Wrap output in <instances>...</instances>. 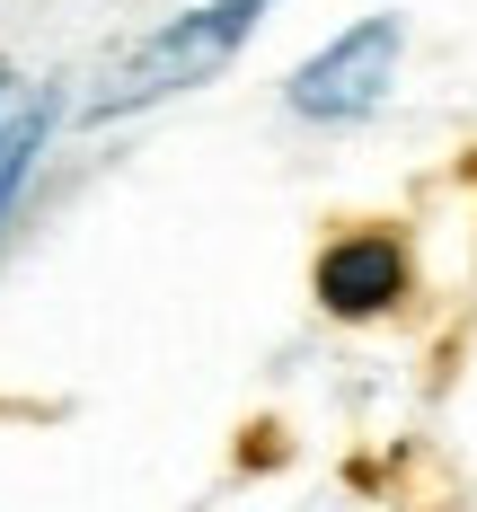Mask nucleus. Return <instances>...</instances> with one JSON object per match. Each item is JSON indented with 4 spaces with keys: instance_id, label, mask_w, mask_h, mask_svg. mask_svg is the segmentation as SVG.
<instances>
[{
    "instance_id": "7ed1b4c3",
    "label": "nucleus",
    "mask_w": 477,
    "mask_h": 512,
    "mask_svg": "<svg viewBox=\"0 0 477 512\" xmlns=\"http://www.w3.org/2000/svg\"><path fill=\"white\" fill-rule=\"evenodd\" d=\"M310 292H318L327 318H380V309L407 301V248L389 230H345V239L318 248Z\"/></svg>"
},
{
    "instance_id": "20e7f679",
    "label": "nucleus",
    "mask_w": 477,
    "mask_h": 512,
    "mask_svg": "<svg viewBox=\"0 0 477 512\" xmlns=\"http://www.w3.org/2000/svg\"><path fill=\"white\" fill-rule=\"evenodd\" d=\"M53 133V106H18L9 124H0V230H9V212H18V195H27V168H36V151H45Z\"/></svg>"
},
{
    "instance_id": "f03ea898",
    "label": "nucleus",
    "mask_w": 477,
    "mask_h": 512,
    "mask_svg": "<svg viewBox=\"0 0 477 512\" xmlns=\"http://www.w3.org/2000/svg\"><path fill=\"white\" fill-rule=\"evenodd\" d=\"M398 53H407V18L371 9V18H354L336 45H318L310 62L283 80V106H292L301 124H363L371 106L389 98V80H398Z\"/></svg>"
},
{
    "instance_id": "f257e3e1",
    "label": "nucleus",
    "mask_w": 477,
    "mask_h": 512,
    "mask_svg": "<svg viewBox=\"0 0 477 512\" xmlns=\"http://www.w3.org/2000/svg\"><path fill=\"white\" fill-rule=\"evenodd\" d=\"M265 9L274 0H204L186 18H168L159 36H142V45L115 62V80L98 89V115H133V106H159V98H177V89H204L212 71L257 36Z\"/></svg>"
},
{
    "instance_id": "39448f33",
    "label": "nucleus",
    "mask_w": 477,
    "mask_h": 512,
    "mask_svg": "<svg viewBox=\"0 0 477 512\" xmlns=\"http://www.w3.org/2000/svg\"><path fill=\"white\" fill-rule=\"evenodd\" d=\"M0 98H9V80H0Z\"/></svg>"
}]
</instances>
